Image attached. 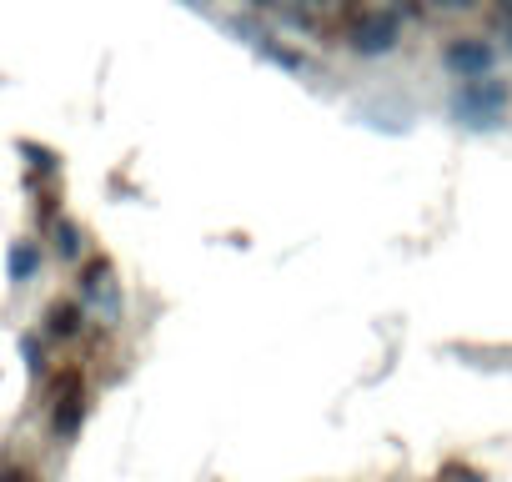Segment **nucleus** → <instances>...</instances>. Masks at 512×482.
Returning a JSON list of instances; mask_svg holds the SVG:
<instances>
[{
    "mask_svg": "<svg viewBox=\"0 0 512 482\" xmlns=\"http://www.w3.org/2000/svg\"><path fill=\"white\" fill-rule=\"evenodd\" d=\"M447 111L457 126L467 131H497L512 111V81L502 71H487V76H472V81H457L452 96H447Z\"/></svg>",
    "mask_w": 512,
    "mask_h": 482,
    "instance_id": "f257e3e1",
    "label": "nucleus"
},
{
    "mask_svg": "<svg viewBox=\"0 0 512 482\" xmlns=\"http://www.w3.org/2000/svg\"><path fill=\"white\" fill-rule=\"evenodd\" d=\"M402 36H407V21H402L397 6H362V11H352V21H347V51L362 56V61L392 56V51L402 46Z\"/></svg>",
    "mask_w": 512,
    "mask_h": 482,
    "instance_id": "f03ea898",
    "label": "nucleus"
},
{
    "mask_svg": "<svg viewBox=\"0 0 512 482\" xmlns=\"http://www.w3.org/2000/svg\"><path fill=\"white\" fill-rule=\"evenodd\" d=\"M442 71L452 76V81H472V76H487V71H497V61H502V51H497V41L492 36H482V31H462V36H447L442 41Z\"/></svg>",
    "mask_w": 512,
    "mask_h": 482,
    "instance_id": "7ed1b4c3",
    "label": "nucleus"
},
{
    "mask_svg": "<svg viewBox=\"0 0 512 482\" xmlns=\"http://www.w3.org/2000/svg\"><path fill=\"white\" fill-rule=\"evenodd\" d=\"M81 322H86V307H81V302H56V307L46 312V332H51V337H76Z\"/></svg>",
    "mask_w": 512,
    "mask_h": 482,
    "instance_id": "20e7f679",
    "label": "nucleus"
},
{
    "mask_svg": "<svg viewBox=\"0 0 512 482\" xmlns=\"http://www.w3.org/2000/svg\"><path fill=\"white\" fill-rule=\"evenodd\" d=\"M81 297H91V302H106V307H111V262H91V267H86Z\"/></svg>",
    "mask_w": 512,
    "mask_h": 482,
    "instance_id": "39448f33",
    "label": "nucleus"
},
{
    "mask_svg": "<svg viewBox=\"0 0 512 482\" xmlns=\"http://www.w3.org/2000/svg\"><path fill=\"white\" fill-rule=\"evenodd\" d=\"M36 267H41V247L36 241H21V247L11 252V282H26Z\"/></svg>",
    "mask_w": 512,
    "mask_h": 482,
    "instance_id": "423d86ee",
    "label": "nucleus"
},
{
    "mask_svg": "<svg viewBox=\"0 0 512 482\" xmlns=\"http://www.w3.org/2000/svg\"><path fill=\"white\" fill-rule=\"evenodd\" d=\"M56 252H61V257H81V231H76L71 221L56 226Z\"/></svg>",
    "mask_w": 512,
    "mask_h": 482,
    "instance_id": "0eeeda50",
    "label": "nucleus"
},
{
    "mask_svg": "<svg viewBox=\"0 0 512 482\" xmlns=\"http://www.w3.org/2000/svg\"><path fill=\"white\" fill-rule=\"evenodd\" d=\"M427 6L437 16H472V11H482V0H427Z\"/></svg>",
    "mask_w": 512,
    "mask_h": 482,
    "instance_id": "6e6552de",
    "label": "nucleus"
},
{
    "mask_svg": "<svg viewBox=\"0 0 512 482\" xmlns=\"http://www.w3.org/2000/svg\"><path fill=\"white\" fill-rule=\"evenodd\" d=\"M337 6H342V0H292V16H297V21H312L317 11L327 16V11H337Z\"/></svg>",
    "mask_w": 512,
    "mask_h": 482,
    "instance_id": "1a4fd4ad",
    "label": "nucleus"
},
{
    "mask_svg": "<svg viewBox=\"0 0 512 482\" xmlns=\"http://www.w3.org/2000/svg\"><path fill=\"white\" fill-rule=\"evenodd\" d=\"M437 482H487L482 472H472L467 462H447L442 472H437Z\"/></svg>",
    "mask_w": 512,
    "mask_h": 482,
    "instance_id": "9d476101",
    "label": "nucleus"
},
{
    "mask_svg": "<svg viewBox=\"0 0 512 482\" xmlns=\"http://www.w3.org/2000/svg\"><path fill=\"white\" fill-rule=\"evenodd\" d=\"M246 11H282V0H241Z\"/></svg>",
    "mask_w": 512,
    "mask_h": 482,
    "instance_id": "9b49d317",
    "label": "nucleus"
},
{
    "mask_svg": "<svg viewBox=\"0 0 512 482\" xmlns=\"http://www.w3.org/2000/svg\"><path fill=\"white\" fill-rule=\"evenodd\" d=\"M492 21H512V0H492Z\"/></svg>",
    "mask_w": 512,
    "mask_h": 482,
    "instance_id": "f8f14e48",
    "label": "nucleus"
},
{
    "mask_svg": "<svg viewBox=\"0 0 512 482\" xmlns=\"http://www.w3.org/2000/svg\"><path fill=\"white\" fill-rule=\"evenodd\" d=\"M0 482H36V472H26V467H16V472H0Z\"/></svg>",
    "mask_w": 512,
    "mask_h": 482,
    "instance_id": "ddd939ff",
    "label": "nucleus"
}]
</instances>
